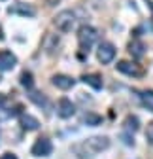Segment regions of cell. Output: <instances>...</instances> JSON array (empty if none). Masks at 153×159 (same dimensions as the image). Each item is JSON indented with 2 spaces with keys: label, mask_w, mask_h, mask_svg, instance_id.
<instances>
[{
  "label": "cell",
  "mask_w": 153,
  "mask_h": 159,
  "mask_svg": "<svg viewBox=\"0 0 153 159\" xmlns=\"http://www.w3.org/2000/svg\"><path fill=\"white\" fill-rule=\"evenodd\" d=\"M110 148V138L108 136H89L83 142H78L72 146V152L76 153L78 159H89L104 150Z\"/></svg>",
  "instance_id": "6da1fadb"
},
{
  "label": "cell",
  "mask_w": 153,
  "mask_h": 159,
  "mask_svg": "<svg viewBox=\"0 0 153 159\" xmlns=\"http://www.w3.org/2000/svg\"><path fill=\"white\" fill-rule=\"evenodd\" d=\"M76 21H78V19H76V13L72 10H63L53 17V25L61 32H70L76 27Z\"/></svg>",
  "instance_id": "7a4b0ae2"
},
{
  "label": "cell",
  "mask_w": 153,
  "mask_h": 159,
  "mask_svg": "<svg viewBox=\"0 0 153 159\" xmlns=\"http://www.w3.org/2000/svg\"><path fill=\"white\" fill-rule=\"evenodd\" d=\"M97 40H98V30L94 27H91V25L80 27V30H78V44H80V48L83 51H89L91 46L97 42Z\"/></svg>",
  "instance_id": "3957f363"
},
{
  "label": "cell",
  "mask_w": 153,
  "mask_h": 159,
  "mask_svg": "<svg viewBox=\"0 0 153 159\" xmlns=\"http://www.w3.org/2000/svg\"><path fill=\"white\" fill-rule=\"evenodd\" d=\"M51 152H53V144L46 136L38 138V140L32 144V150H30V153L34 157H47V155H51Z\"/></svg>",
  "instance_id": "277c9868"
},
{
  "label": "cell",
  "mask_w": 153,
  "mask_h": 159,
  "mask_svg": "<svg viewBox=\"0 0 153 159\" xmlns=\"http://www.w3.org/2000/svg\"><path fill=\"white\" fill-rule=\"evenodd\" d=\"M97 57L102 65H110L116 59V46L110 44V42H100L98 49H97Z\"/></svg>",
  "instance_id": "5b68a950"
},
{
  "label": "cell",
  "mask_w": 153,
  "mask_h": 159,
  "mask_svg": "<svg viewBox=\"0 0 153 159\" xmlns=\"http://www.w3.org/2000/svg\"><path fill=\"white\" fill-rule=\"evenodd\" d=\"M8 13H11V15H21V17H34L36 15V10L30 4H25V2H13L8 8Z\"/></svg>",
  "instance_id": "8992f818"
},
{
  "label": "cell",
  "mask_w": 153,
  "mask_h": 159,
  "mask_svg": "<svg viewBox=\"0 0 153 159\" xmlns=\"http://www.w3.org/2000/svg\"><path fill=\"white\" fill-rule=\"evenodd\" d=\"M51 84L63 91H68L76 85V80L72 76H66V74H55V76H51Z\"/></svg>",
  "instance_id": "52a82bcc"
},
{
  "label": "cell",
  "mask_w": 153,
  "mask_h": 159,
  "mask_svg": "<svg viewBox=\"0 0 153 159\" xmlns=\"http://www.w3.org/2000/svg\"><path fill=\"white\" fill-rule=\"evenodd\" d=\"M74 112H76V108H74L72 101L66 98V97H63L61 101H59V104H57V116L63 117V119H68V117L74 116Z\"/></svg>",
  "instance_id": "ba28073f"
},
{
  "label": "cell",
  "mask_w": 153,
  "mask_h": 159,
  "mask_svg": "<svg viewBox=\"0 0 153 159\" xmlns=\"http://www.w3.org/2000/svg\"><path fill=\"white\" fill-rule=\"evenodd\" d=\"M15 65H17V57H15L11 51H8V49H2V51H0V72H8V70H11Z\"/></svg>",
  "instance_id": "9c48e42d"
},
{
  "label": "cell",
  "mask_w": 153,
  "mask_h": 159,
  "mask_svg": "<svg viewBox=\"0 0 153 159\" xmlns=\"http://www.w3.org/2000/svg\"><path fill=\"white\" fill-rule=\"evenodd\" d=\"M116 68H117L119 72L127 74V76H142V74H144V70H142L136 63H130V61H119V63L116 65Z\"/></svg>",
  "instance_id": "30bf717a"
},
{
  "label": "cell",
  "mask_w": 153,
  "mask_h": 159,
  "mask_svg": "<svg viewBox=\"0 0 153 159\" xmlns=\"http://www.w3.org/2000/svg\"><path fill=\"white\" fill-rule=\"evenodd\" d=\"M19 125H21L25 131H36L38 127H40V121H38L34 116H30V114H21L19 116Z\"/></svg>",
  "instance_id": "8fae6325"
},
{
  "label": "cell",
  "mask_w": 153,
  "mask_h": 159,
  "mask_svg": "<svg viewBox=\"0 0 153 159\" xmlns=\"http://www.w3.org/2000/svg\"><path fill=\"white\" fill-rule=\"evenodd\" d=\"M129 53L134 57V59H142L146 55V44L142 42V40H132V42L129 44Z\"/></svg>",
  "instance_id": "7c38bea8"
},
{
  "label": "cell",
  "mask_w": 153,
  "mask_h": 159,
  "mask_svg": "<svg viewBox=\"0 0 153 159\" xmlns=\"http://www.w3.org/2000/svg\"><path fill=\"white\" fill-rule=\"evenodd\" d=\"M81 82L91 85L93 89H102V76L100 74H83Z\"/></svg>",
  "instance_id": "4fadbf2b"
},
{
  "label": "cell",
  "mask_w": 153,
  "mask_h": 159,
  "mask_svg": "<svg viewBox=\"0 0 153 159\" xmlns=\"http://www.w3.org/2000/svg\"><path fill=\"white\" fill-rule=\"evenodd\" d=\"M83 123H87L89 127H97L102 123V116L94 114V112H85L83 114Z\"/></svg>",
  "instance_id": "5bb4252c"
},
{
  "label": "cell",
  "mask_w": 153,
  "mask_h": 159,
  "mask_svg": "<svg viewBox=\"0 0 153 159\" xmlns=\"http://www.w3.org/2000/svg\"><path fill=\"white\" fill-rule=\"evenodd\" d=\"M28 98L36 104V106H40V108H46L47 106V98L42 95V93H38V91H34V89H30L28 91Z\"/></svg>",
  "instance_id": "9a60e30c"
},
{
  "label": "cell",
  "mask_w": 153,
  "mask_h": 159,
  "mask_svg": "<svg viewBox=\"0 0 153 159\" xmlns=\"http://www.w3.org/2000/svg\"><path fill=\"white\" fill-rule=\"evenodd\" d=\"M138 129H140V119L136 116H129L125 119V131L127 133H136Z\"/></svg>",
  "instance_id": "2e32d148"
},
{
  "label": "cell",
  "mask_w": 153,
  "mask_h": 159,
  "mask_svg": "<svg viewBox=\"0 0 153 159\" xmlns=\"http://www.w3.org/2000/svg\"><path fill=\"white\" fill-rule=\"evenodd\" d=\"M140 101L149 112H153V91H142L140 93Z\"/></svg>",
  "instance_id": "e0dca14e"
},
{
  "label": "cell",
  "mask_w": 153,
  "mask_h": 159,
  "mask_svg": "<svg viewBox=\"0 0 153 159\" xmlns=\"http://www.w3.org/2000/svg\"><path fill=\"white\" fill-rule=\"evenodd\" d=\"M19 82H21V85H23L27 91H30V89L34 87V80H32V74H30V72H23L21 78H19Z\"/></svg>",
  "instance_id": "ac0fdd59"
},
{
  "label": "cell",
  "mask_w": 153,
  "mask_h": 159,
  "mask_svg": "<svg viewBox=\"0 0 153 159\" xmlns=\"http://www.w3.org/2000/svg\"><path fill=\"white\" fill-rule=\"evenodd\" d=\"M146 138H147V142L153 144V121L147 123V129H146Z\"/></svg>",
  "instance_id": "d6986e66"
},
{
  "label": "cell",
  "mask_w": 153,
  "mask_h": 159,
  "mask_svg": "<svg viewBox=\"0 0 153 159\" xmlns=\"http://www.w3.org/2000/svg\"><path fill=\"white\" fill-rule=\"evenodd\" d=\"M0 159H17V155H15V153H11V152H6V153L0 155Z\"/></svg>",
  "instance_id": "ffe728a7"
},
{
  "label": "cell",
  "mask_w": 153,
  "mask_h": 159,
  "mask_svg": "<svg viewBox=\"0 0 153 159\" xmlns=\"http://www.w3.org/2000/svg\"><path fill=\"white\" fill-rule=\"evenodd\" d=\"M4 104H6V97H4V95H0V110L4 108Z\"/></svg>",
  "instance_id": "44dd1931"
},
{
  "label": "cell",
  "mask_w": 153,
  "mask_h": 159,
  "mask_svg": "<svg viewBox=\"0 0 153 159\" xmlns=\"http://www.w3.org/2000/svg\"><path fill=\"white\" fill-rule=\"evenodd\" d=\"M47 2H49V4H57V2H59V0H47Z\"/></svg>",
  "instance_id": "7402d4cb"
}]
</instances>
